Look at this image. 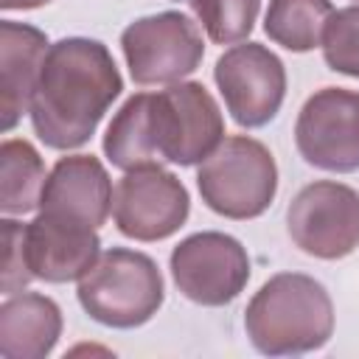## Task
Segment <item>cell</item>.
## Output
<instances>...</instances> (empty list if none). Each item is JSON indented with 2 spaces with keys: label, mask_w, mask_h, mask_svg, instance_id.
<instances>
[{
  "label": "cell",
  "mask_w": 359,
  "mask_h": 359,
  "mask_svg": "<svg viewBox=\"0 0 359 359\" xmlns=\"http://www.w3.org/2000/svg\"><path fill=\"white\" fill-rule=\"evenodd\" d=\"M174 286L196 306H227L250 280V255L244 244L219 230H202L182 238L168 258Z\"/></svg>",
  "instance_id": "cell-8"
},
{
  "label": "cell",
  "mask_w": 359,
  "mask_h": 359,
  "mask_svg": "<svg viewBox=\"0 0 359 359\" xmlns=\"http://www.w3.org/2000/svg\"><path fill=\"white\" fill-rule=\"evenodd\" d=\"M191 213V196L177 174L163 165L123 171L112 196L115 227L135 241H163L174 236Z\"/></svg>",
  "instance_id": "cell-11"
},
{
  "label": "cell",
  "mask_w": 359,
  "mask_h": 359,
  "mask_svg": "<svg viewBox=\"0 0 359 359\" xmlns=\"http://www.w3.org/2000/svg\"><path fill=\"white\" fill-rule=\"evenodd\" d=\"M300 157L323 171H359V93L323 87L306 98L294 121Z\"/></svg>",
  "instance_id": "cell-10"
},
{
  "label": "cell",
  "mask_w": 359,
  "mask_h": 359,
  "mask_svg": "<svg viewBox=\"0 0 359 359\" xmlns=\"http://www.w3.org/2000/svg\"><path fill=\"white\" fill-rule=\"evenodd\" d=\"M50 0H0V8L3 11H28V8H39V6H48Z\"/></svg>",
  "instance_id": "cell-21"
},
{
  "label": "cell",
  "mask_w": 359,
  "mask_h": 359,
  "mask_svg": "<svg viewBox=\"0 0 359 359\" xmlns=\"http://www.w3.org/2000/svg\"><path fill=\"white\" fill-rule=\"evenodd\" d=\"M76 297L95 323L107 328H137L160 311L165 283L154 258L140 250L112 247L79 278Z\"/></svg>",
  "instance_id": "cell-4"
},
{
  "label": "cell",
  "mask_w": 359,
  "mask_h": 359,
  "mask_svg": "<svg viewBox=\"0 0 359 359\" xmlns=\"http://www.w3.org/2000/svg\"><path fill=\"white\" fill-rule=\"evenodd\" d=\"M45 163L22 137H6L0 146V210L3 216H25L39 208L45 188Z\"/></svg>",
  "instance_id": "cell-16"
},
{
  "label": "cell",
  "mask_w": 359,
  "mask_h": 359,
  "mask_svg": "<svg viewBox=\"0 0 359 359\" xmlns=\"http://www.w3.org/2000/svg\"><path fill=\"white\" fill-rule=\"evenodd\" d=\"M62 337V309L39 292L6 294L0 306V353L6 359H45Z\"/></svg>",
  "instance_id": "cell-15"
},
{
  "label": "cell",
  "mask_w": 359,
  "mask_h": 359,
  "mask_svg": "<svg viewBox=\"0 0 359 359\" xmlns=\"http://www.w3.org/2000/svg\"><path fill=\"white\" fill-rule=\"evenodd\" d=\"M320 48L334 73L359 79V6L337 8L328 17Z\"/></svg>",
  "instance_id": "cell-19"
},
{
  "label": "cell",
  "mask_w": 359,
  "mask_h": 359,
  "mask_svg": "<svg viewBox=\"0 0 359 359\" xmlns=\"http://www.w3.org/2000/svg\"><path fill=\"white\" fill-rule=\"evenodd\" d=\"M213 81L230 118L244 129L269 123L286 98V67L261 42L227 48L216 59Z\"/></svg>",
  "instance_id": "cell-9"
},
{
  "label": "cell",
  "mask_w": 359,
  "mask_h": 359,
  "mask_svg": "<svg viewBox=\"0 0 359 359\" xmlns=\"http://www.w3.org/2000/svg\"><path fill=\"white\" fill-rule=\"evenodd\" d=\"M112 180L98 157L67 154L48 171L39 210L98 230L112 210Z\"/></svg>",
  "instance_id": "cell-13"
},
{
  "label": "cell",
  "mask_w": 359,
  "mask_h": 359,
  "mask_svg": "<svg viewBox=\"0 0 359 359\" xmlns=\"http://www.w3.org/2000/svg\"><path fill=\"white\" fill-rule=\"evenodd\" d=\"M244 331L264 356L320 351L334 334V303L320 280L303 272L272 275L244 309Z\"/></svg>",
  "instance_id": "cell-3"
},
{
  "label": "cell",
  "mask_w": 359,
  "mask_h": 359,
  "mask_svg": "<svg viewBox=\"0 0 359 359\" xmlns=\"http://www.w3.org/2000/svg\"><path fill=\"white\" fill-rule=\"evenodd\" d=\"M286 230L306 255L337 261L359 247V191L317 180L303 185L286 208Z\"/></svg>",
  "instance_id": "cell-7"
},
{
  "label": "cell",
  "mask_w": 359,
  "mask_h": 359,
  "mask_svg": "<svg viewBox=\"0 0 359 359\" xmlns=\"http://www.w3.org/2000/svg\"><path fill=\"white\" fill-rule=\"evenodd\" d=\"M121 50L135 84H177L199 67L205 39L188 14L160 11L129 22L121 34Z\"/></svg>",
  "instance_id": "cell-6"
},
{
  "label": "cell",
  "mask_w": 359,
  "mask_h": 359,
  "mask_svg": "<svg viewBox=\"0 0 359 359\" xmlns=\"http://www.w3.org/2000/svg\"><path fill=\"white\" fill-rule=\"evenodd\" d=\"M205 34L216 45H233L250 36L261 0H188Z\"/></svg>",
  "instance_id": "cell-18"
},
{
  "label": "cell",
  "mask_w": 359,
  "mask_h": 359,
  "mask_svg": "<svg viewBox=\"0 0 359 359\" xmlns=\"http://www.w3.org/2000/svg\"><path fill=\"white\" fill-rule=\"evenodd\" d=\"M224 140L216 98L199 81H177L157 93H135L112 115L104 154L121 171L146 165H196Z\"/></svg>",
  "instance_id": "cell-1"
},
{
  "label": "cell",
  "mask_w": 359,
  "mask_h": 359,
  "mask_svg": "<svg viewBox=\"0 0 359 359\" xmlns=\"http://www.w3.org/2000/svg\"><path fill=\"white\" fill-rule=\"evenodd\" d=\"M50 42L28 22H0V129L11 132L28 112Z\"/></svg>",
  "instance_id": "cell-14"
},
{
  "label": "cell",
  "mask_w": 359,
  "mask_h": 359,
  "mask_svg": "<svg viewBox=\"0 0 359 359\" xmlns=\"http://www.w3.org/2000/svg\"><path fill=\"white\" fill-rule=\"evenodd\" d=\"M3 278H0V289L3 294H17L22 292L34 275L25 264V250H22V227L14 216H3Z\"/></svg>",
  "instance_id": "cell-20"
},
{
  "label": "cell",
  "mask_w": 359,
  "mask_h": 359,
  "mask_svg": "<svg viewBox=\"0 0 359 359\" xmlns=\"http://www.w3.org/2000/svg\"><path fill=\"white\" fill-rule=\"evenodd\" d=\"M196 188L213 213L236 222L258 219L278 194V165L261 140L230 135L199 163Z\"/></svg>",
  "instance_id": "cell-5"
},
{
  "label": "cell",
  "mask_w": 359,
  "mask_h": 359,
  "mask_svg": "<svg viewBox=\"0 0 359 359\" xmlns=\"http://www.w3.org/2000/svg\"><path fill=\"white\" fill-rule=\"evenodd\" d=\"M331 14V0H269L264 14V34L292 53H306L323 42V31Z\"/></svg>",
  "instance_id": "cell-17"
},
{
  "label": "cell",
  "mask_w": 359,
  "mask_h": 359,
  "mask_svg": "<svg viewBox=\"0 0 359 359\" xmlns=\"http://www.w3.org/2000/svg\"><path fill=\"white\" fill-rule=\"evenodd\" d=\"M25 264L36 280L67 283L79 280L101 255V238L95 227L39 210L34 222L22 227Z\"/></svg>",
  "instance_id": "cell-12"
},
{
  "label": "cell",
  "mask_w": 359,
  "mask_h": 359,
  "mask_svg": "<svg viewBox=\"0 0 359 359\" xmlns=\"http://www.w3.org/2000/svg\"><path fill=\"white\" fill-rule=\"evenodd\" d=\"M121 90V70L104 42L65 36L45 53L28 107L31 126L48 149H79L95 135Z\"/></svg>",
  "instance_id": "cell-2"
}]
</instances>
